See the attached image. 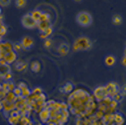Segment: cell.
<instances>
[{
	"label": "cell",
	"instance_id": "obj_32",
	"mask_svg": "<svg viewBox=\"0 0 126 125\" xmlns=\"http://www.w3.org/2000/svg\"><path fill=\"white\" fill-rule=\"evenodd\" d=\"M13 92L15 93V94H16L17 96H19V95H22V89H21V88H19L18 86H17V87H15V89L13 90Z\"/></svg>",
	"mask_w": 126,
	"mask_h": 125
},
{
	"label": "cell",
	"instance_id": "obj_18",
	"mask_svg": "<svg viewBox=\"0 0 126 125\" xmlns=\"http://www.w3.org/2000/svg\"><path fill=\"white\" fill-rule=\"evenodd\" d=\"M114 122L118 125H122L125 123V118L121 113H115L114 114Z\"/></svg>",
	"mask_w": 126,
	"mask_h": 125
},
{
	"label": "cell",
	"instance_id": "obj_25",
	"mask_svg": "<svg viewBox=\"0 0 126 125\" xmlns=\"http://www.w3.org/2000/svg\"><path fill=\"white\" fill-rule=\"evenodd\" d=\"M27 4V0H15V5L18 8H23Z\"/></svg>",
	"mask_w": 126,
	"mask_h": 125
},
{
	"label": "cell",
	"instance_id": "obj_1",
	"mask_svg": "<svg viewBox=\"0 0 126 125\" xmlns=\"http://www.w3.org/2000/svg\"><path fill=\"white\" fill-rule=\"evenodd\" d=\"M94 98V95L91 96L84 89L73 90L68 98L71 113L79 117H88L92 115L94 110L97 108Z\"/></svg>",
	"mask_w": 126,
	"mask_h": 125
},
{
	"label": "cell",
	"instance_id": "obj_30",
	"mask_svg": "<svg viewBox=\"0 0 126 125\" xmlns=\"http://www.w3.org/2000/svg\"><path fill=\"white\" fill-rule=\"evenodd\" d=\"M6 31H7V29H6V27L4 25H0V35H1V36L5 35Z\"/></svg>",
	"mask_w": 126,
	"mask_h": 125
},
{
	"label": "cell",
	"instance_id": "obj_17",
	"mask_svg": "<svg viewBox=\"0 0 126 125\" xmlns=\"http://www.w3.org/2000/svg\"><path fill=\"white\" fill-rule=\"evenodd\" d=\"M104 62H105V65L108 66V67H111L115 64V62H116V59L113 55H108L106 56V58L104 59Z\"/></svg>",
	"mask_w": 126,
	"mask_h": 125
},
{
	"label": "cell",
	"instance_id": "obj_7",
	"mask_svg": "<svg viewBox=\"0 0 126 125\" xmlns=\"http://www.w3.org/2000/svg\"><path fill=\"white\" fill-rule=\"evenodd\" d=\"M2 103H3L4 114H5V116L8 118L10 111L13 110V109H15V102H10V101H8L6 98H4V99H2Z\"/></svg>",
	"mask_w": 126,
	"mask_h": 125
},
{
	"label": "cell",
	"instance_id": "obj_9",
	"mask_svg": "<svg viewBox=\"0 0 126 125\" xmlns=\"http://www.w3.org/2000/svg\"><path fill=\"white\" fill-rule=\"evenodd\" d=\"M16 58H17L16 52L13 51V50L5 53V56H4V59H5V61L7 62L8 64H12L13 62H15L16 61Z\"/></svg>",
	"mask_w": 126,
	"mask_h": 125
},
{
	"label": "cell",
	"instance_id": "obj_19",
	"mask_svg": "<svg viewBox=\"0 0 126 125\" xmlns=\"http://www.w3.org/2000/svg\"><path fill=\"white\" fill-rule=\"evenodd\" d=\"M8 101L10 102H16L17 101V95L15 94V93L13 91H9L7 92V94H6V97H5Z\"/></svg>",
	"mask_w": 126,
	"mask_h": 125
},
{
	"label": "cell",
	"instance_id": "obj_16",
	"mask_svg": "<svg viewBox=\"0 0 126 125\" xmlns=\"http://www.w3.org/2000/svg\"><path fill=\"white\" fill-rule=\"evenodd\" d=\"M27 68V63L23 60H18L15 64V69L17 71H23Z\"/></svg>",
	"mask_w": 126,
	"mask_h": 125
},
{
	"label": "cell",
	"instance_id": "obj_26",
	"mask_svg": "<svg viewBox=\"0 0 126 125\" xmlns=\"http://www.w3.org/2000/svg\"><path fill=\"white\" fill-rule=\"evenodd\" d=\"M31 15H32V17L38 22V21L40 20V17H41V15H42V12H40V11H38V10H35V11H33L32 13H31Z\"/></svg>",
	"mask_w": 126,
	"mask_h": 125
},
{
	"label": "cell",
	"instance_id": "obj_14",
	"mask_svg": "<svg viewBox=\"0 0 126 125\" xmlns=\"http://www.w3.org/2000/svg\"><path fill=\"white\" fill-rule=\"evenodd\" d=\"M69 50H70L69 45H68V44H65V43L61 44V45H60V47L58 48V51H59L60 55H62V56L67 55V54H68V52H69Z\"/></svg>",
	"mask_w": 126,
	"mask_h": 125
},
{
	"label": "cell",
	"instance_id": "obj_36",
	"mask_svg": "<svg viewBox=\"0 0 126 125\" xmlns=\"http://www.w3.org/2000/svg\"><path fill=\"white\" fill-rule=\"evenodd\" d=\"M51 45H52V40H50V39H47V40L45 41V44H44V46H45L46 48H49Z\"/></svg>",
	"mask_w": 126,
	"mask_h": 125
},
{
	"label": "cell",
	"instance_id": "obj_38",
	"mask_svg": "<svg viewBox=\"0 0 126 125\" xmlns=\"http://www.w3.org/2000/svg\"><path fill=\"white\" fill-rule=\"evenodd\" d=\"M18 87L19 88H21V89H24V88H26L27 87V85H26V83L25 82H18Z\"/></svg>",
	"mask_w": 126,
	"mask_h": 125
},
{
	"label": "cell",
	"instance_id": "obj_24",
	"mask_svg": "<svg viewBox=\"0 0 126 125\" xmlns=\"http://www.w3.org/2000/svg\"><path fill=\"white\" fill-rule=\"evenodd\" d=\"M20 118L21 117H14V116H9L8 117V122L12 125H15V124H18L20 122Z\"/></svg>",
	"mask_w": 126,
	"mask_h": 125
},
{
	"label": "cell",
	"instance_id": "obj_13",
	"mask_svg": "<svg viewBox=\"0 0 126 125\" xmlns=\"http://www.w3.org/2000/svg\"><path fill=\"white\" fill-rule=\"evenodd\" d=\"M41 63L38 61V60H35V61H33L32 63H31V70H32L34 73H39L40 71H41Z\"/></svg>",
	"mask_w": 126,
	"mask_h": 125
},
{
	"label": "cell",
	"instance_id": "obj_28",
	"mask_svg": "<svg viewBox=\"0 0 126 125\" xmlns=\"http://www.w3.org/2000/svg\"><path fill=\"white\" fill-rule=\"evenodd\" d=\"M11 3V0H0V6L1 7H7Z\"/></svg>",
	"mask_w": 126,
	"mask_h": 125
},
{
	"label": "cell",
	"instance_id": "obj_22",
	"mask_svg": "<svg viewBox=\"0 0 126 125\" xmlns=\"http://www.w3.org/2000/svg\"><path fill=\"white\" fill-rule=\"evenodd\" d=\"M61 90H62V92L64 91L65 93H71V92L74 90V86H73L72 83H67V84L64 86V88H62Z\"/></svg>",
	"mask_w": 126,
	"mask_h": 125
},
{
	"label": "cell",
	"instance_id": "obj_41",
	"mask_svg": "<svg viewBox=\"0 0 126 125\" xmlns=\"http://www.w3.org/2000/svg\"><path fill=\"white\" fill-rule=\"evenodd\" d=\"M122 93H123V95H126V84H124L123 86H122Z\"/></svg>",
	"mask_w": 126,
	"mask_h": 125
},
{
	"label": "cell",
	"instance_id": "obj_44",
	"mask_svg": "<svg viewBox=\"0 0 126 125\" xmlns=\"http://www.w3.org/2000/svg\"><path fill=\"white\" fill-rule=\"evenodd\" d=\"M2 90V84H0V91Z\"/></svg>",
	"mask_w": 126,
	"mask_h": 125
},
{
	"label": "cell",
	"instance_id": "obj_34",
	"mask_svg": "<svg viewBox=\"0 0 126 125\" xmlns=\"http://www.w3.org/2000/svg\"><path fill=\"white\" fill-rule=\"evenodd\" d=\"M13 49H14L15 51H17V52H20V51H21V49H22L21 43H20V44H15V45L13 46Z\"/></svg>",
	"mask_w": 126,
	"mask_h": 125
},
{
	"label": "cell",
	"instance_id": "obj_11",
	"mask_svg": "<svg viewBox=\"0 0 126 125\" xmlns=\"http://www.w3.org/2000/svg\"><path fill=\"white\" fill-rule=\"evenodd\" d=\"M12 50H13V45L10 42H4V43L0 42V52L7 53V52L12 51Z\"/></svg>",
	"mask_w": 126,
	"mask_h": 125
},
{
	"label": "cell",
	"instance_id": "obj_20",
	"mask_svg": "<svg viewBox=\"0 0 126 125\" xmlns=\"http://www.w3.org/2000/svg\"><path fill=\"white\" fill-rule=\"evenodd\" d=\"M52 32H53V28H52V26H50V27H48L44 32H41V38L42 39H46L47 37H49L51 34H52Z\"/></svg>",
	"mask_w": 126,
	"mask_h": 125
},
{
	"label": "cell",
	"instance_id": "obj_12",
	"mask_svg": "<svg viewBox=\"0 0 126 125\" xmlns=\"http://www.w3.org/2000/svg\"><path fill=\"white\" fill-rule=\"evenodd\" d=\"M103 124H111L114 122V114L113 113H105L102 118Z\"/></svg>",
	"mask_w": 126,
	"mask_h": 125
},
{
	"label": "cell",
	"instance_id": "obj_42",
	"mask_svg": "<svg viewBox=\"0 0 126 125\" xmlns=\"http://www.w3.org/2000/svg\"><path fill=\"white\" fill-rule=\"evenodd\" d=\"M122 64H123V66L126 67V55H124L122 58Z\"/></svg>",
	"mask_w": 126,
	"mask_h": 125
},
{
	"label": "cell",
	"instance_id": "obj_31",
	"mask_svg": "<svg viewBox=\"0 0 126 125\" xmlns=\"http://www.w3.org/2000/svg\"><path fill=\"white\" fill-rule=\"evenodd\" d=\"M2 90H4L6 93L9 92L10 91V89H9V83H7V82L2 83Z\"/></svg>",
	"mask_w": 126,
	"mask_h": 125
},
{
	"label": "cell",
	"instance_id": "obj_5",
	"mask_svg": "<svg viewBox=\"0 0 126 125\" xmlns=\"http://www.w3.org/2000/svg\"><path fill=\"white\" fill-rule=\"evenodd\" d=\"M93 95H94V97H95V99L98 102L102 101L106 96H108L105 86H98V87H96L95 89H94V91H93Z\"/></svg>",
	"mask_w": 126,
	"mask_h": 125
},
{
	"label": "cell",
	"instance_id": "obj_6",
	"mask_svg": "<svg viewBox=\"0 0 126 125\" xmlns=\"http://www.w3.org/2000/svg\"><path fill=\"white\" fill-rule=\"evenodd\" d=\"M106 91H107V95L110 97H113L116 93L119 92V86L115 82H110L107 85H105Z\"/></svg>",
	"mask_w": 126,
	"mask_h": 125
},
{
	"label": "cell",
	"instance_id": "obj_21",
	"mask_svg": "<svg viewBox=\"0 0 126 125\" xmlns=\"http://www.w3.org/2000/svg\"><path fill=\"white\" fill-rule=\"evenodd\" d=\"M112 23H113L114 25H116V26L120 25V24L122 23V17H121V15L115 14V15L112 17Z\"/></svg>",
	"mask_w": 126,
	"mask_h": 125
},
{
	"label": "cell",
	"instance_id": "obj_3",
	"mask_svg": "<svg viewBox=\"0 0 126 125\" xmlns=\"http://www.w3.org/2000/svg\"><path fill=\"white\" fill-rule=\"evenodd\" d=\"M76 20L82 27H87L92 23V17L86 11H81V12L78 13V15L76 17Z\"/></svg>",
	"mask_w": 126,
	"mask_h": 125
},
{
	"label": "cell",
	"instance_id": "obj_4",
	"mask_svg": "<svg viewBox=\"0 0 126 125\" xmlns=\"http://www.w3.org/2000/svg\"><path fill=\"white\" fill-rule=\"evenodd\" d=\"M21 23L27 29H34L38 25V22L32 17L31 14H25L21 19Z\"/></svg>",
	"mask_w": 126,
	"mask_h": 125
},
{
	"label": "cell",
	"instance_id": "obj_45",
	"mask_svg": "<svg viewBox=\"0 0 126 125\" xmlns=\"http://www.w3.org/2000/svg\"><path fill=\"white\" fill-rule=\"evenodd\" d=\"M75 1H76V2H80L81 0H75Z\"/></svg>",
	"mask_w": 126,
	"mask_h": 125
},
{
	"label": "cell",
	"instance_id": "obj_23",
	"mask_svg": "<svg viewBox=\"0 0 126 125\" xmlns=\"http://www.w3.org/2000/svg\"><path fill=\"white\" fill-rule=\"evenodd\" d=\"M19 123L23 124V125H31V124H32V121L29 119V116H21Z\"/></svg>",
	"mask_w": 126,
	"mask_h": 125
},
{
	"label": "cell",
	"instance_id": "obj_43",
	"mask_svg": "<svg viewBox=\"0 0 126 125\" xmlns=\"http://www.w3.org/2000/svg\"><path fill=\"white\" fill-rule=\"evenodd\" d=\"M3 110V103H2V100H0V111Z\"/></svg>",
	"mask_w": 126,
	"mask_h": 125
},
{
	"label": "cell",
	"instance_id": "obj_29",
	"mask_svg": "<svg viewBox=\"0 0 126 125\" xmlns=\"http://www.w3.org/2000/svg\"><path fill=\"white\" fill-rule=\"evenodd\" d=\"M30 94H31V91L29 90L28 87L22 89V96H24V97H28V96H30Z\"/></svg>",
	"mask_w": 126,
	"mask_h": 125
},
{
	"label": "cell",
	"instance_id": "obj_10",
	"mask_svg": "<svg viewBox=\"0 0 126 125\" xmlns=\"http://www.w3.org/2000/svg\"><path fill=\"white\" fill-rule=\"evenodd\" d=\"M39 117H40V119L43 123H47V121L50 118V110L48 108H43L39 112Z\"/></svg>",
	"mask_w": 126,
	"mask_h": 125
},
{
	"label": "cell",
	"instance_id": "obj_15",
	"mask_svg": "<svg viewBox=\"0 0 126 125\" xmlns=\"http://www.w3.org/2000/svg\"><path fill=\"white\" fill-rule=\"evenodd\" d=\"M50 26H51L50 20H47V21H40V22H38V25H37V27L39 28V30L41 31V32H44V31H45L48 27H50Z\"/></svg>",
	"mask_w": 126,
	"mask_h": 125
},
{
	"label": "cell",
	"instance_id": "obj_47",
	"mask_svg": "<svg viewBox=\"0 0 126 125\" xmlns=\"http://www.w3.org/2000/svg\"><path fill=\"white\" fill-rule=\"evenodd\" d=\"M0 15H1V8H0Z\"/></svg>",
	"mask_w": 126,
	"mask_h": 125
},
{
	"label": "cell",
	"instance_id": "obj_40",
	"mask_svg": "<svg viewBox=\"0 0 126 125\" xmlns=\"http://www.w3.org/2000/svg\"><path fill=\"white\" fill-rule=\"evenodd\" d=\"M61 108L62 109H69V105L66 103H61Z\"/></svg>",
	"mask_w": 126,
	"mask_h": 125
},
{
	"label": "cell",
	"instance_id": "obj_37",
	"mask_svg": "<svg viewBox=\"0 0 126 125\" xmlns=\"http://www.w3.org/2000/svg\"><path fill=\"white\" fill-rule=\"evenodd\" d=\"M11 78H12V74H11V72H10V71H8V72L5 74L4 79H5V80H9V79H11Z\"/></svg>",
	"mask_w": 126,
	"mask_h": 125
},
{
	"label": "cell",
	"instance_id": "obj_27",
	"mask_svg": "<svg viewBox=\"0 0 126 125\" xmlns=\"http://www.w3.org/2000/svg\"><path fill=\"white\" fill-rule=\"evenodd\" d=\"M47 20L51 21V15L49 13H42V15L40 17V20L38 22H40V21H47Z\"/></svg>",
	"mask_w": 126,
	"mask_h": 125
},
{
	"label": "cell",
	"instance_id": "obj_46",
	"mask_svg": "<svg viewBox=\"0 0 126 125\" xmlns=\"http://www.w3.org/2000/svg\"><path fill=\"white\" fill-rule=\"evenodd\" d=\"M124 53H125V55H126V48H125V51H124Z\"/></svg>",
	"mask_w": 126,
	"mask_h": 125
},
{
	"label": "cell",
	"instance_id": "obj_35",
	"mask_svg": "<svg viewBox=\"0 0 126 125\" xmlns=\"http://www.w3.org/2000/svg\"><path fill=\"white\" fill-rule=\"evenodd\" d=\"M6 94H7V93H6L4 90H1V91H0V100L4 99V98L6 97Z\"/></svg>",
	"mask_w": 126,
	"mask_h": 125
},
{
	"label": "cell",
	"instance_id": "obj_8",
	"mask_svg": "<svg viewBox=\"0 0 126 125\" xmlns=\"http://www.w3.org/2000/svg\"><path fill=\"white\" fill-rule=\"evenodd\" d=\"M33 45H34V40L30 37H24L21 41V46L24 50H29Z\"/></svg>",
	"mask_w": 126,
	"mask_h": 125
},
{
	"label": "cell",
	"instance_id": "obj_2",
	"mask_svg": "<svg viewBox=\"0 0 126 125\" xmlns=\"http://www.w3.org/2000/svg\"><path fill=\"white\" fill-rule=\"evenodd\" d=\"M92 46L91 41L86 37H79L78 38L74 43V50L75 51H82V50H88Z\"/></svg>",
	"mask_w": 126,
	"mask_h": 125
},
{
	"label": "cell",
	"instance_id": "obj_39",
	"mask_svg": "<svg viewBox=\"0 0 126 125\" xmlns=\"http://www.w3.org/2000/svg\"><path fill=\"white\" fill-rule=\"evenodd\" d=\"M9 89H10V91H13L15 89V84L13 82H9Z\"/></svg>",
	"mask_w": 126,
	"mask_h": 125
},
{
	"label": "cell",
	"instance_id": "obj_33",
	"mask_svg": "<svg viewBox=\"0 0 126 125\" xmlns=\"http://www.w3.org/2000/svg\"><path fill=\"white\" fill-rule=\"evenodd\" d=\"M42 92H43V90H42V88H40V87H37V88H35V89L32 91V93H34V94H41Z\"/></svg>",
	"mask_w": 126,
	"mask_h": 125
}]
</instances>
